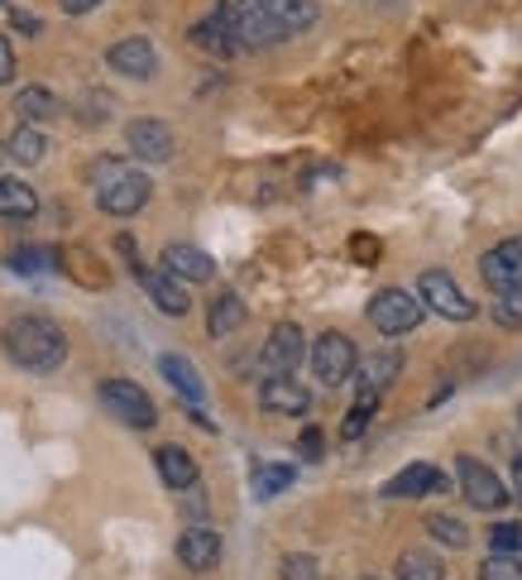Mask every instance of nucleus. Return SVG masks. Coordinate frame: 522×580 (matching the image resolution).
Here are the masks:
<instances>
[{
  "mask_svg": "<svg viewBox=\"0 0 522 580\" xmlns=\"http://www.w3.org/2000/svg\"><path fill=\"white\" fill-rule=\"evenodd\" d=\"M0 345H6V355L14 365L34 370V374H49L67 360V336L58 331V322H49V317H14V322H6Z\"/></svg>",
  "mask_w": 522,
  "mask_h": 580,
  "instance_id": "obj_1",
  "label": "nucleus"
},
{
  "mask_svg": "<svg viewBox=\"0 0 522 580\" xmlns=\"http://www.w3.org/2000/svg\"><path fill=\"white\" fill-rule=\"evenodd\" d=\"M92 187H96V207L106 216H135L149 207V193H154V183L139 168L121 164V158H96Z\"/></svg>",
  "mask_w": 522,
  "mask_h": 580,
  "instance_id": "obj_2",
  "label": "nucleus"
},
{
  "mask_svg": "<svg viewBox=\"0 0 522 580\" xmlns=\"http://www.w3.org/2000/svg\"><path fill=\"white\" fill-rule=\"evenodd\" d=\"M96 398H101V408H106L115 423H125V427H135V432H149L158 423L154 398L144 394L135 380H101L96 384Z\"/></svg>",
  "mask_w": 522,
  "mask_h": 580,
  "instance_id": "obj_3",
  "label": "nucleus"
},
{
  "mask_svg": "<svg viewBox=\"0 0 522 580\" xmlns=\"http://www.w3.org/2000/svg\"><path fill=\"white\" fill-rule=\"evenodd\" d=\"M312 374L322 380L326 389H341L345 380L355 374V360H359V351H355V341L345 336V331H322V336L312 341Z\"/></svg>",
  "mask_w": 522,
  "mask_h": 580,
  "instance_id": "obj_4",
  "label": "nucleus"
},
{
  "mask_svg": "<svg viewBox=\"0 0 522 580\" xmlns=\"http://www.w3.org/2000/svg\"><path fill=\"white\" fill-rule=\"evenodd\" d=\"M417 302L431 308L437 317H446V322H470L474 317V302L460 293V283L446 269H427L422 279H417Z\"/></svg>",
  "mask_w": 522,
  "mask_h": 580,
  "instance_id": "obj_5",
  "label": "nucleus"
},
{
  "mask_svg": "<svg viewBox=\"0 0 522 580\" xmlns=\"http://www.w3.org/2000/svg\"><path fill=\"white\" fill-rule=\"evenodd\" d=\"M422 302H417L408 288H384V293L369 298V322L374 331H384V336H403V331H413L422 322Z\"/></svg>",
  "mask_w": 522,
  "mask_h": 580,
  "instance_id": "obj_6",
  "label": "nucleus"
},
{
  "mask_svg": "<svg viewBox=\"0 0 522 580\" xmlns=\"http://www.w3.org/2000/svg\"><path fill=\"white\" fill-rule=\"evenodd\" d=\"M456 470H460V489H466V499L474 504V509H484V514H499L503 504H513L509 485H503L499 475L484 466V460H474V456H460V460H456Z\"/></svg>",
  "mask_w": 522,
  "mask_h": 580,
  "instance_id": "obj_7",
  "label": "nucleus"
},
{
  "mask_svg": "<svg viewBox=\"0 0 522 580\" xmlns=\"http://www.w3.org/2000/svg\"><path fill=\"white\" fill-rule=\"evenodd\" d=\"M125 144L144 164H168L173 149H178V135H173V125L154 121V115H139V121L125 125Z\"/></svg>",
  "mask_w": 522,
  "mask_h": 580,
  "instance_id": "obj_8",
  "label": "nucleus"
},
{
  "mask_svg": "<svg viewBox=\"0 0 522 580\" xmlns=\"http://www.w3.org/2000/svg\"><path fill=\"white\" fill-rule=\"evenodd\" d=\"M480 279L494 288V293H513L522 288V240H503L494 250L480 255Z\"/></svg>",
  "mask_w": 522,
  "mask_h": 580,
  "instance_id": "obj_9",
  "label": "nucleus"
},
{
  "mask_svg": "<svg viewBox=\"0 0 522 580\" xmlns=\"http://www.w3.org/2000/svg\"><path fill=\"white\" fill-rule=\"evenodd\" d=\"M302 360H307V336H302L297 322H279L264 341V370L269 374H293Z\"/></svg>",
  "mask_w": 522,
  "mask_h": 580,
  "instance_id": "obj_10",
  "label": "nucleus"
},
{
  "mask_svg": "<svg viewBox=\"0 0 522 580\" xmlns=\"http://www.w3.org/2000/svg\"><path fill=\"white\" fill-rule=\"evenodd\" d=\"M451 480H446L441 466H431V460H413L403 475L384 485V499H422V495H446Z\"/></svg>",
  "mask_w": 522,
  "mask_h": 580,
  "instance_id": "obj_11",
  "label": "nucleus"
},
{
  "mask_svg": "<svg viewBox=\"0 0 522 580\" xmlns=\"http://www.w3.org/2000/svg\"><path fill=\"white\" fill-rule=\"evenodd\" d=\"M106 63L121 72V77H135V82H149L154 72H158V53H154V43L149 39H139V34H129L121 43H111V53H106Z\"/></svg>",
  "mask_w": 522,
  "mask_h": 580,
  "instance_id": "obj_12",
  "label": "nucleus"
},
{
  "mask_svg": "<svg viewBox=\"0 0 522 580\" xmlns=\"http://www.w3.org/2000/svg\"><path fill=\"white\" fill-rule=\"evenodd\" d=\"M398 370H403V355H398V351H379V355H365V360H355L359 398H365V403H379V394H384V389L398 380Z\"/></svg>",
  "mask_w": 522,
  "mask_h": 580,
  "instance_id": "obj_13",
  "label": "nucleus"
},
{
  "mask_svg": "<svg viewBox=\"0 0 522 580\" xmlns=\"http://www.w3.org/2000/svg\"><path fill=\"white\" fill-rule=\"evenodd\" d=\"M144 279V288H149V298H154V308L158 312H168V317H187V308H192V298H187V288L182 279H173L168 269H144V265H129Z\"/></svg>",
  "mask_w": 522,
  "mask_h": 580,
  "instance_id": "obj_14",
  "label": "nucleus"
},
{
  "mask_svg": "<svg viewBox=\"0 0 522 580\" xmlns=\"http://www.w3.org/2000/svg\"><path fill=\"white\" fill-rule=\"evenodd\" d=\"M259 403H264V413H288V417H302V413L312 408V394L293 380V374H269L264 389H259Z\"/></svg>",
  "mask_w": 522,
  "mask_h": 580,
  "instance_id": "obj_15",
  "label": "nucleus"
},
{
  "mask_svg": "<svg viewBox=\"0 0 522 580\" xmlns=\"http://www.w3.org/2000/svg\"><path fill=\"white\" fill-rule=\"evenodd\" d=\"M158 269H168L173 279H182V283H207L216 273V259L207 250H197V245H168Z\"/></svg>",
  "mask_w": 522,
  "mask_h": 580,
  "instance_id": "obj_16",
  "label": "nucleus"
},
{
  "mask_svg": "<svg viewBox=\"0 0 522 580\" xmlns=\"http://www.w3.org/2000/svg\"><path fill=\"white\" fill-rule=\"evenodd\" d=\"M178 561L187 571H211L221 561V532L211 528H187L178 538Z\"/></svg>",
  "mask_w": 522,
  "mask_h": 580,
  "instance_id": "obj_17",
  "label": "nucleus"
},
{
  "mask_svg": "<svg viewBox=\"0 0 522 580\" xmlns=\"http://www.w3.org/2000/svg\"><path fill=\"white\" fill-rule=\"evenodd\" d=\"M264 6H269V20L279 29V39H293L322 20V6H316V0H264Z\"/></svg>",
  "mask_w": 522,
  "mask_h": 580,
  "instance_id": "obj_18",
  "label": "nucleus"
},
{
  "mask_svg": "<svg viewBox=\"0 0 522 580\" xmlns=\"http://www.w3.org/2000/svg\"><path fill=\"white\" fill-rule=\"evenodd\" d=\"M192 43H197V49H207V53H221V58L240 49V43H236V29H230L226 0H221V6H216L201 24H192Z\"/></svg>",
  "mask_w": 522,
  "mask_h": 580,
  "instance_id": "obj_19",
  "label": "nucleus"
},
{
  "mask_svg": "<svg viewBox=\"0 0 522 580\" xmlns=\"http://www.w3.org/2000/svg\"><path fill=\"white\" fill-rule=\"evenodd\" d=\"M158 374H164V380L173 384V394L187 398L192 408L207 398V384H201V374H197V365L187 355H158Z\"/></svg>",
  "mask_w": 522,
  "mask_h": 580,
  "instance_id": "obj_20",
  "label": "nucleus"
},
{
  "mask_svg": "<svg viewBox=\"0 0 522 580\" xmlns=\"http://www.w3.org/2000/svg\"><path fill=\"white\" fill-rule=\"evenodd\" d=\"M154 466H158V475H164V485L168 489H192L197 485V460H192V452L187 446H158L154 452Z\"/></svg>",
  "mask_w": 522,
  "mask_h": 580,
  "instance_id": "obj_21",
  "label": "nucleus"
},
{
  "mask_svg": "<svg viewBox=\"0 0 522 580\" xmlns=\"http://www.w3.org/2000/svg\"><path fill=\"white\" fill-rule=\"evenodd\" d=\"M39 211V193L24 178H0V216L10 221H29Z\"/></svg>",
  "mask_w": 522,
  "mask_h": 580,
  "instance_id": "obj_22",
  "label": "nucleus"
},
{
  "mask_svg": "<svg viewBox=\"0 0 522 580\" xmlns=\"http://www.w3.org/2000/svg\"><path fill=\"white\" fill-rule=\"evenodd\" d=\"M244 327V302H240V293H221L207 308V331L216 341H226V336H236V331Z\"/></svg>",
  "mask_w": 522,
  "mask_h": 580,
  "instance_id": "obj_23",
  "label": "nucleus"
},
{
  "mask_svg": "<svg viewBox=\"0 0 522 580\" xmlns=\"http://www.w3.org/2000/svg\"><path fill=\"white\" fill-rule=\"evenodd\" d=\"M6 154L14 158V164H43V154H49V135H43L39 125H20V130H10V139H6Z\"/></svg>",
  "mask_w": 522,
  "mask_h": 580,
  "instance_id": "obj_24",
  "label": "nucleus"
},
{
  "mask_svg": "<svg viewBox=\"0 0 522 580\" xmlns=\"http://www.w3.org/2000/svg\"><path fill=\"white\" fill-rule=\"evenodd\" d=\"M58 111H63V106H58V96H53V92H43V86H24V92L14 96V115H24V125H34V121H53Z\"/></svg>",
  "mask_w": 522,
  "mask_h": 580,
  "instance_id": "obj_25",
  "label": "nucleus"
},
{
  "mask_svg": "<svg viewBox=\"0 0 522 580\" xmlns=\"http://www.w3.org/2000/svg\"><path fill=\"white\" fill-rule=\"evenodd\" d=\"M58 265H67V273L86 288H106V273H101L92 250H58Z\"/></svg>",
  "mask_w": 522,
  "mask_h": 580,
  "instance_id": "obj_26",
  "label": "nucleus"
},
{
  "mask_svg": "<svg viewBox=\"0 0 522 580\" xmlns=\"http://www.w3.org/2000/svg\"><path fill=\"white\" fill-rule=\"evenodd\" d=\"M427 532H431V538H441L446 547H456V552H460V547H470V528L460 524L456 514H427Z\"/></svg>",
  "mask_w": 522,
  "mask_h": 580,
  "instance_id": "obj_27",
  "label": "nucleus"
},
{
  "mask_svg": "<svg viewBox=\"0 0 522 580\" xmlns=\"http://www.w3.org/2000/svg\"><path fill=\"white\" fill-rule=\"evenodd\" d=\"M441 561L431 552H403L398 557V580H441Z\"/></svg>",
  "mask_w": 522,
  "mask_h": 580,
  "instance_id": "obj_28",
  "label": "nucleus"
},
{
  "mask_svg": "<svg viewBox=\"0 0 522 580\" xmlns=\"http://www.w3.org/2000/svg\"><path fill=\"white\" fill-rule=\"evenodd\" d=\"M6 265H10V269H20V273H43V269H53V265H58V250H39V245H20V250H10Z\"/></svg>",
  "mask_w": 522,
  "mask_h": 580,
  "instance_id": "obj_29",
  "label": "nucleus"
},
{
  "mask_svg": "<svg viewBox=\"0 0 522 580\" xmlns=\"http://www.w3.org/2000/svg\"><path fill=\"white\" fill-rule=\"evenodd\" d=\"M293 485V466H259L254 470V499H273Z\"/></svg>",
  "mask_w": 522,
  "mask_h": 580,
  "instance_id": "obj_30",
  "label": "nucleus"
},
{
  "mask_svg": "<svg viewBox=\"0 0 522 580\" xmlns=\"http://www.w3.org/2000/svg\"><path fill=\"white\" fill-rule=\"evenodd\" d=\"M480 580H522V561L518 552H494L480 567Z\"/></svg>",
  "mask_w": 522,
  "mask_h": 580,
  "instance_id": "obj_31",
  "label": "nucleus"
},
{
  "mask_svg": "<svg viewBox=\"0 0 522 580\" xmlns=\"http://www.w3.org/2000/svg\"><path fill=\"white\" fill-rule=\"evenodd\" d=\"M494 322L522 327V288H513V293H494Z\"/></svg>",
  "mask_w": 522,
  "mask_h": 580,
  "instance_id": "obj_32",
  "label": "nucleus"
},
{
  "mask_svg": "<svg viewBox=\"0 0 522 580\" xmlns=\"http://www.w3.org/2000/svg\"><path fill=\"white\" fill-rule=\"evenodd\" d=\"M369 417H374V403L359 398L351 413H345V427H341V437L345 442H355V437H365V427H369Z\"/></svg>",
  "mask_w": 522,
  "mask_h": 580,
  "instance_id": "obj_33",
  "label": "nucleus"
},
{
  "mask_svg": "<svg viewBox=\"0 0 522 580\" xmlns=\"http://www.w3.org/2000/svg\"><path fill=\"white\" fill-rule=\"evenodd\" d=\"M489 542H494V552H522V528L518 524H494L489 528Z\"/></svg>",
  "mask_w": 522,
  "mask_h": 580,
  "instance_id": "obj_34",
  "label": "nucleus"
},
{
  "mask_svg": "<svg viewBox=\"0 0 522 580\" xmlns=\"http://www.w3.org/2000/svg\"><path fill=\"white\" fill-rule=\"evenodd\" d=\"M283 580H316V557H283Z\"/></svg>",
  "mask_w": 522,
  "mask_h": 580,
  "instance_id": "obj_35",
  "label": "nucleus"
},
{
  "mask_svg": "<svg viewBox=\"0 0 522 580\" xmlns=\"http://www.w3.org/2000/svg\"><path fill=\"white\" fill-rule=\"evenodd\" d=\"M297 452L307 456V460H322V452H326L322 432H316V427H307V432H302V437H297Z\"/></svg>",
  "mask_w": 522,
  "mask_h": 580,
  "instance_id": "obj_36",
  "label": "nucleus"
},
{
  "mask_svg": "<svg viewBox=\"0 0 522 580\" xmlns=\"http://www.w3.org/2000/svg\"><path fill=\"white\" fill-rule=\"evenodd\" d=\"M14 82V49H10V39L0 34V86H10Z\"/></svg>",
  "mask_w": 522,
  "mask_h": 580,
  "instance_id": "obj_37",
  "label": "nucleus"
},
{
  "mask_svg": "<svg viewBox=\"0 0 522 580\" xmlns=\"http://www.w3.org/2000/svg\"><path fill=\"white\" fill-rule=\"evenodd\" d=\"M351 255H355V259H365V265H369V259H379V240L355 236V240H351Z\"/></svg>",
  "mask_w": 522,
  "mask_h": 580,
  "instance_id": "obj_38",
  "label": "nucleus"
},
{
  "mask_svg": "<svg viewBox=\"0 0 522 580\" xmlns=\"http://www.w3.org/2000/svg\"><path fill=\"white\" fill-rule=\"evenodd\" d=\"M10 20H14V29H20V34H39V20H34V14H24V10H10Z\"/></svg>",
  "mask_w": 522,
  "mask_h": 580,
  "instance_id": "obj_39",
  "label": "nucleus"
},
{
  "mask_svg": "<svg viewBox=\"0 0 522 580\" xmlns=\"http://www.w3.org/2000/svg\"><path fill=\"white\" fill-rule=\"evenodd\" d=\"M58 6H63V14H92L101 0H58Z\"/></svg>",
  "mask_w": 522,
  "mask_h": 580,
  "instance_id": "obj_40",
  "label": "nucleus"
},
{
  "mask_svg": "<svg viewBox=\"0 0 522 580\" xmlns=\"http://www.w3.org/2000/svg\"><path fill=\"white\" fill-rule=\"evenodd\" d=\"M513 499L522 504V452L513 456Z\"/></svg>",
  "mask_w": 522,
  "mask_h": 580,
  "instance_id": "obj_41",
  "label": "nucleus"
},
{
  "mask_svg": "<svg viewBox=\"0 0 522 580\" xmlns=\"http://www.w3.org/2000/svg\"><path fill=\"white\" fill-rule=\"evenodd\" d=\"M359 580H379V576H359Z\"/></svg>",
  "mask_w": 522,
  "mask_h": 580,
  "instance_id": "obj_42",
  "label": "nucleus"
}]
</instances>
